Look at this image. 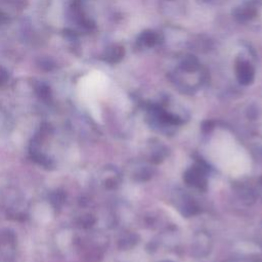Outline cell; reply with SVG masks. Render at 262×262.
Returning a JSON list of instances; mask_svg holds the SVG:
<instances>
[{
  "mask_svg": "<svg viewBox=\"0 0 262 262\" xmlns=\"http://www.w3.org/2000/svg\"><path fill=\"white\" fill-rule=\"evenodd\" d=\"M208 154L216 167L232 176L246 174L251 169L250 156L226 131H219L212 137Z\"/></svg>",
  "mask_w": 262,
  "mask_h": 262,
  "instance_id": "6da1fadb",
  "label": "cell"
}]
</instances>
